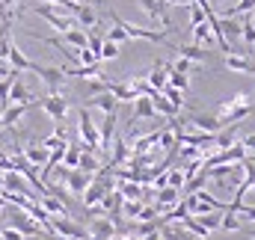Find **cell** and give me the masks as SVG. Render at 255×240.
Segmentation results:
<instances>
[{"label":"cell","mask_w":255,"mask_h":240,"mask_svg":"<svg viewBox=\"0 0 255 240\" xmlns=\"http://www.w3.org/2000/svg\"><path fill=\"white\" fill-rule=\"evenodd\" d=\"M193 68H196V62L184 60V57H178L175 62H169V71H178V74H190Z\"/></svg>","instance_id":"obj_40"},{"label":"cell","mask_w":255,"mask_h":240,"mask_svg":"<svg viewBox=\"0 0 255 240\" xmlns=\"http://www.w3.org/2000/svg\"><path fill=\"white\" fill-rule=\"evenodd\" d=\"M36 107H42L51 119L57 121H65V116H68V98L65 95H60V92H48V95H42V98H36Z\"/></svg>","instance_id":"obj_3"},{"label":"cell","mask_w":255,"mask_h":240,"mask_svg":"<svg viewBox=\"0 0 255 240\" xmlns=\"http://www.w3.org/2000/svg\"><path fill=\"white\" fill-rule=\"evenodd\" d=\"M160 95H163V98H166V101H169V104H172L175 110H181V107H184V92H181V89L163 86V89H160Z\"/></svg>","instance_id":"obj_36"},{"label":"cell","mask_w":255,"mask_h":240,"mask_svg":"<svg viewBox=\"0 0 255 240\" xmlns=\"http://www.w3.org/2000/svg\"><path fill=\"white\" fill-rule=\"evenodd\" d=\"M255 9V0H235V6H229L223 15L226 18H241V15H250Z\"/></svg>","instance_id":"obj_34"},{"label":"cell","mask_w":255,"mask_h":240,"mask_svg":"<svg viewBox=\"0 0 255 240\" xmlns=\"http://www.w3.org/2000/svg\"><path fill=\"white\" fill-rule=\"evenodd\" d=\"M166 74H169V62H166V60H154V62H151V71L145 74V80H148V86H151V89H157V92H160V89L166 86Z\"/></svg>","instance_id":"obj_10"},{"label":"cell","mask_w":255,"mask_h":240,"mask_svg":"<svg viewBox=\"0 0 255 240\" xmlns=\"http://www.w3.org/2000/svg\"><path fill=\"white\" fill-rule=\"evenodd\" d=\"M0 190H6V193H21V196H30L24 175H21V172H15V169L3 172V187H0Z\"/></svg>","instance_id":"obj_16"},{"label":"cell","mask_w":255,"mask_h":240,"mask_svg":"<svg viewBox=\"0 0 255 240\" xmlns=\"http://www.w3.org/2000/svg\"><path fill=\"white\" fill-rule=\"evenodd\" d=\"M74 18H77V24H80V27H89V30H92V27H98V12H95L89 3H80V6L74 9Z\"/></svg>","instance_id":"obj_24"},{"label":"cell","mask_w":255,"mask_h":240,"mask_svg":"<svg viewBox=\"0 0 255 240\" xmlns=\"http://www.w3.org/2000/svg\"><path fill=\"white\" fill-rule=\"evenodd\" d=\"M30 107H36V104H9V107H3V113H0V127H15L18 121L27 116Z\"/></svg>","instance_id":"obj_9"},{"label":"cell","mask_w":255,"mask_h":240,"mask_svg":"<svg viewBox=\"0 0 255 240\" xmlns=\"http://www.w3.org/2000/svg\"><path fill=\"white\" fill-rule=\"evenodd\" d=\"M241 145L247 148V154H255V133H247V136H241Z\"/></svg>","instance_id":"obj_47"},{"label":"cell","mask_w":255,"mask_h":240,"mask_svg":"<svg viewBox=\"0 0 255 240\" xmlns=\"http://www.w3.org/2000/svg\"><path fill=\"white\" fill-rule=\"evenodd\" d=\"M42 238H45V235H36V238H27V240H42Z\"/></svg>","instance_id":"obj_54"},{"label":"cell","mask_w":255,"mask_h":240,"mask_svg":"<svg viewBox=\"0 0 255 240\" xmlns=\"http://www.w3.org/2000/svg\"><path fill=\"white\" fill-rule=\"evenodd\" d=\"M139 205H142V202H125V217L136 220V214H139Z\"/></svg>","instance_id":"obj_48"},{"label":"cell","mask_w":255,"mask_h":240,"mask_svg":"<svg viewBox=\"0 0 255 240\" xmlns=\"http://www.w3.org/2000/svg\"><path fill=\"white\" fill-rule=\"evenodd\" d=\"M244 21H241V39L250 45V48H255V27H253V21H250V15H241Z\"/></svg>","instance_id":"obj_38"},{"label":"cell","mask_w":255,"mask_h":240,"mask_svg":"<svg viewBox=\"0 0 255 240\" xmlns=\"http://www.w3.org/2000/svg\"><path fill=\"white\" fill-rule=\"evenodd\" d=\"M6 62H9V65H12L15 71H30V65H33V60H27V57H24V51H21V48H18L15 42L9 45V54H6Z\"/></svg>","instance_id":"obj_23"},{"label":"cell","mask_w":255,"mask_h":240,"mask_svg":"<svg viewBox=\"0 0 255 240\" xmlns=\"http://www.w3.org/2000/svg\"><path fill=\"white\" fill-rule=\"evenodd\" d=\"M166 86L187 92V89H190V74H178V71H169V74H166Z\"/></svg>","instance_id":"obj_35"},{"label":"cell","mask_w":255,"mask_h":240,"mask_svg":"<svg viewBox=\"0 0 255 240\" xmlns=\"http://www.w3.org/2000/svg\"><path fill=\"white\" fill-rule=\"evenodd\" d=\"M83 107H86V110L95 107V110H101V113H116V110H119V101H116L110 92H98V95H89V98L83 101Z\"/></svg>","instance_id":"obj_8"},{"label":"cell","mask_w":255,"mask_h":240,"mask_svg":"<svg viewBox=\"0 0 255 240\" xmlns=\"http://www.w3.org/2000/svg\"><path fill=\"white\" fill-rule=\"evenodd\" d=\"M166 187H175V190H181V187H184V175H181V169L166 172Z\"/></svg>","instance_id":"obj_43"},{"label":"cell","mask_w":255,"mask_h":240,"mask_svg":"<svg viewBox=\"0 0 255 240\" xmlns=\"http://www.w3.org/2000/svg\"><path fill=\"white\" fill-rule=\"evenodd\" d=\"M175 51H178V57H184V60L196 62V65L208 60V51H205V48H199V45H178Z\"/></svg>","instance_id":"obj_27"},{"label":"cell","mask_w":255,"mask_h":240,"mask_svg":"<svg viewBox=\"0 0 255 240\" xmlns=\"http://www.w3.org/2000/svg\"><path fill=\"white\" fill-rule=\"evenodd\" d=\"M30 71H33V74H36V77H39L51 92H57V89L65 83V74H63V68H60V65H39V62H33V65H30Z\"/></svg>","instance_id":"obj_7"},{"label":"cell","mask_w":255,"mask_h":240,"mask_svg":"<svg viewBox=\"0 0 255 240\" xmlns=\"http://www.w3.org/2000/svg\"><path fill=\"white\" fill-rule=\"evenodd\" d=\"M113 235H116V223L110 217H95L92 220V232H89L92 240H110Z\"/></svg>","instance_id":"obj_15"},{"label":"cell","mask_w":255,"mask_h":240,"mask_svg":"<svg viewBox=\"0 0 255 240\" xmlns=\"http://www.w3.org/2000/svg\"><path fill=\"white\" fill-rule=\"evenodd\" d=\"M122 30L128 33V39H142V42H154V45H160V42H166V33H160V30H145V27H136V24H130L125 18H119L116 12L110 15Z\"/></svg>","instance_id":"obj_5"},{"label":"cell","mask_w":255,"mask_h":240,"mask_svg":"<svg viewBox=\"0 0 255 240\" xmlns=\"http://www.w3.org/2000/svg\"><path fill=\"white\" fill-rule=\"evenodd\" d=\"M48 229L57 232V238H63V240H92L89 238V229H83L71 217H51L48 220Z\"/></svg>","instance_id":"obj_2"},{"label":"cell","mask_w":255,"mask_h":240,"mask_svg":"<svg viewBox=\"0 0 255 240\" xmlns=\"http://www.w3.org/2000/svg\"><path fill=\"white\" fill-rule=\"evenodd\" d=\"M151 104H154V113H160V116H166V119H175V116H178V110H175V107H172L160 92H154V95H151Z\"/></svg>","instance_id":"obj_32"},{"label":"cell","mask_w":255,"mask_h":240,"mask_svg":"<svg viewBox=\"0 0 255 240\" xmlns=\"http://www.w3.org/2000/svg\"><path fill=\"white\" fill-rule=\"evenodd\" d=\"M208 6H211V9H214V6H220V0H208Z\"/></svg>","instance_id":"obj_51"},{"label":"cell","mask_w":255,"mask_h":240,"mask_svg":"<svg viewBox=\"0 0 255 240\" xmlns=\"http://www.w3.org/2000/svg\"><path fill=\"white\" fill-rule=\"evenodd\" d=\"M63 184H68V190L71 193H77V196H83V190L92 184V175H86V172H80V169H71L68 175H65Z\"/></svg>","instance_id":"obj_19"},{"label":"cell","mask_w":255,"mask_h":240,"mask_svg":"<svg viewBox=\"0 0 255 240\" xmlns=\"http://www.w3.org/2000/svg\"><path fill=\"white\" fill-rule=\"evenodd\" d=\"M33 12H36L39 18H45L57 33H65V30H71V27H74V21H71L68 15H60V12H57V6H51V3H45V0H42V3H36V6H33Z\"/></svg>","instance_id":"obj_6"},{"label":"cell","mask_w":255,"mask_h":240,"mask_svg":"<svg viewBox=\"0 0 255 240\" xmlns=\"http://www.w3.org/2000/svg\"><path fill=\"white\" fill-rule=\"evenodd\" d=\"M116 113H104V124L98 127V148H104V151H110V145H113V130H116Z\"/></svg>","instance_id":"obj_11"},{"label":"cell","mask_w":255,"mask_h":240,"mask_svg":"<svg viewBox=\"0 0 255 240\" xmlns=\"http://www.w3.org/2000/svg\"><path fill=\"white\" fill-rule=\"evenodd\" d=\"M60 145H65V139H60L57 133H51V136L42 139V148H48V151H54V148H60Z\"/></svg>","instance_id":"obj_45"},{"label":"cell","mask_w":255,"mask_h":240,"mask_svg":"<svg viewBox=\"0 0 255 240\" xmlns=\"http://www.w3.org/2000/svg\"><path fill=\"white\" fill-rule=\"evenodd\" d=\"M86 39H89V33L86 30H80V27H71V30H65L63 33V42L68 45V48H86Z\"/></svg>","instance_id":"obj_26"},{"label":"cell","mask_w":255,"mask_h":240,"mask_svg":"<svg viewBox=\"0 0 255 240\" xmlns=\"http://www.w3.org/2000/svg\"><path fill=\"white\" fill-rule=\"evenodd\" d=\"M104 39H107V42H116V45H125V42H128V33L119 27V24H116V21H113V27L107 30V36H104Z\"/></svg>","instance_id":"obj_39"},{"label":"cell","mask_w":255,"mask_h":240,"mask_svg":"<svg viewBox=\"0 0 255 240\" xmlns=\"http://www.w3.org/2000/svg\"><path fill=\"white\" fill-rule=\"evenodd\" d=\"M104 193H110V190H107L104 184L92 181V184H89V187L83 190V205H86V208H95V205H98V202L104 199Z\"/></svg>","instance_id":"obj_25"},{"label":"cell","mask_w":255,"mask_h":240,"mask_svg":"<svg viewBox=\"0 0 255 240\" xmlns=\"http://www.w3.org/2000/svg\"><path fill=\"white\" fill-rule=\"evenodd\" d=\"M241 232H244V235H250V238L255 240V226H253V229H247V223H244V229H241Z\"/></svg>","instance_id":"obj_49"},{"label":"cell","mask_w":255,"mask_h":240,"mask_svg":"<svg viewBox=\"0 0 255 240\" xmlns=\"http://www.w3.org/2000/svg\"><path fill=\"white\" fill-rule=\"evenodd\" d=\"M238 217H241V223H250V226H255V205H244Z\"/></svg>","instance_id":"obj_44"},{"label":"cell","mask_w":255,"mask_h":240,"mask_svg":"<svg viewBox=\"0 0 255 240\" xmlns=\"http://www.w3.org/2000/svg\"><path fill=\"white\" fill-rule=\"evenodd\" d=\"M142 9H145V15L154 21V24H166L169 27V18H166V0H136Z\"/></svg>","instance_id":"obj_13"},{"label":"cell","mask_w":255,"mask_h":240,"mask_svg":"<svg viewBox=\"0 0 255 240\" xmlns=\"http://www.w3.org/2000/svg\"><path fill=\"white\" fill-rule=\"evenodd\" d=\"M253 77H255V74H253Z\"/></svg>","instance_id":"obj_55"},{"label":"cell","mask_w":255,"mask_h":240,"mask_svg":"<svg viewBox=\"0 0 255 240\" xmlns=\"http://www.w3.org/2000/svg\"><path fill=\"white\" fill-rule=\"evenodd\" d=\"M0 240H27L18 229H12V226H6V229H0Z\"/></svg>","instance_id":"obj_46"},{"label":"cell","mask_w":255,"mask_h":240,"mask_svg":"<svg viewBox=\"0 0 255 240\" xmlns=\"http://www.w3.org/2000/svg\"><path fill=\"white\" fill-rule=\"evenodd\" d=\"M241 229H244L241 217L232 214V211H223V217H220V232H226V235H238Z\"/></svg>","instance_id":"obj_29"},{"label":"cell","mask_w":255,"mask_h":240,"mask_svg":"<svg viewBox=\"0 0 255 240\" xmlns=\"http://www.w3.org/2000/svg\"><path fill=\"white\" fill-rule=\"evenodd\" d=\"M21 154H24V157H27V163H33L36 169H39V166H45V160H48V148H42V145H27Z\"/></svg>","instance_id":"obj_30"},{"label":"cell","mask_w":255,"mask_h":240,"mask_svg":"<svg viewBox=\"0 0 255 240\" xmlns=\"http://www.w3.org/2000/svg\"><path fill=\"white\" fill-rule=\"evenodd\" d=\"M244 181H247V178H244ZM247 184H250V190H255V178H253V181H247Z\"/></svg>","instance_id":"obj_52"},{"label":"cell","mask_w":255,"mask_h":240,"mask_svg":"<svg viewBox=\"0 0 255 240\" xmlns=\"http://www.w3.org/2000/svg\"><path fill=\"white\" fill-rule=\"evenodd\" d=\"M223 65L229 71H238V74H255V62L247 60V57H241V54H226Z\"/></svg>","instance_id":"obj_18"},{"label":"cell","mask_w":255,"mask_h":240,"mask_svg":"<svg viewBox=\"0 0 255 240\" xmlns=\"http://www.w3.org/2000/svg\"><path fill=\"white\" fill-rule=\"evenodd\" d=\"M116 57H119V45L104 39V45H101V62L104 60H116Z\"/></svg>","instance_id":"obj_41"},{"label":"cell","mask_w":255,"mask_h":240,"mask_svg":"<svg viewBox=\"0 0 255 240\" xmlns=\"http://www.w3.org/2000/svg\"><path fill=\"white\" fill-rule=\"evenodd\" d=\"M220 217H223V211H208V214H199L196 223L211 235V232H220Z\"/></svg>","instance_id":"obj_31"},{"label":"cell","mask_w":255,"mask_h":240,"mask_svg":"<svg viewBox=\"0 0 255 240\" xmlns=\"http://www.w3.org/2000/svg\"><path fill=\"white\" fill-rule=\"evenodd\" d=\"M139 240H160V235H157V232H151V235H145V238H139Z\"/></svg>","instance_id":"obj_50"},{"label":"cell","mask_w":255,"mask_h":240,"mask_svg":"<svg viewBox=\"0 0 255 240\" xmlns=\"http://www.w3.org/2000/svg\"><path fill=\"white\" fill-rule=\"evenodd\" d=\"M193 45H199V48H205V45H217L214 27H211L208 21H202V24H196V27H193Z\"/></svg>","instance_id":"obj_20"},{"label":"cell","mask_w":255,"mask_h":240,"mask_svg":"<svg viewBox=\"0 0 255 240\" xmlns=\"http://www.w3.org/2000/svg\"><path fill=\"white\" fill-rule=\"evenodd\" d=\"M187 9H190V27H196V24H202V21H208V12H205L202 6H196V3H190Z\"/></svg>","instance_id":"obj_42"},{"label":"cell","mask_w":255,"mask_h":240,"mask_svg":"<svg viewBox=\"0 0 255 240\" xmlns=\"http://www.w3.org/2000/svg\"><path fill=\"white\" fill-rule=\"evenodd\" d=\"M80 151H83V145H80V142H68V145H65V151H63V166H68V169H77Z\"/></svg>","instance_id":"obj_33"},{"label":"cell","mask_w":255,"mask_h":240,"mask_svg":"<svg viewBox=\"0 0 255 240\" xmlns=\"http://www.w3.org/2000/svg\"><path fill=\"white\" fill-rule=\"evenodd\" d=\"M130 104H133V119H154V116H157L148 95H136Z\"/></svg>","instance_id":"obj_22"},{"label":"cell","mask_w":255,"mask_h":240,"mask_svg":"<svg viewBox=\"0 0 255 240\" xmlns=\"http://www.w3.org/2000/svg\"><path fill=\"white\" fill-rule=\"evenodd\" d=\"M77 169L80 172H86V175H95L98 169H101V163H98V157H95V151H80V160H77Z\"/></svg>","instance_id":"obj_28"},{"label":"cell","mask_w":255,"mask_h":240,"mask_svg":"<svg viewBox=\"0 0 255 240\" xmlns=\"http://www.w3.org/2000/svg\"><path fill=\"white\" fill-rule=\"evenodd\" d=\"M128 154H130V148H128L125 136H113V145H110V166H113V169L122 166L128 160Z\"/></svg>","instance_id":"obj_21"},{"label":"cell","mask_w":255,"mask_h":240,"mask_svg":"<svg viewBox=\"0 0 255 240\" xmlns=\"http://www.w3.org/2000/svg\"><path fill=\"white\" fill-rule=\"evenodd\" d=\"M36 202L42 205V211H45L48 217H68V205H65V202H60L57 196H51V193H42Z\"/></svg>","instance_id":"obj_14"},{"label":"cell","mask_w":255,"mask_h":240,"mask_svg":"<svg viewBox=\"0 0 255 240\" xmlns=\"http://www.w3.org/2000/svg\"><path fill=\"white\" fill-rule=\"evenodd\" d=\"M77 133H80V145L86 151H95L98 148V127H95V121L89 119V110L86 107H80V113H77Z\"/></svg>","instance_id":"obj_4"},{"label":"cell","mask_w":255,"mask_h":240,"mask_svg":"<svg viewBox=\"0 0 255 240\" xmlns=\"http://www.w3.org/2000/svg\"><path fill=\"white\" fill-rule=\"evenodd\" d=\"M250 21H253V27H255V9H253V12H250Z\"/></svg>","instance_id":"obj_53"},{"label":"cell","mask_w":255,"mask_h":240,"mask_svg":"<svg viewBox=\"0 0 255 240\" xmlns=\"http://www.w3.org/2000/svg\"><path fill=\"white\" fill-rule=\"evenodd\" d=\"M9 104H36L33 92L27 89V83H24L21 77H15L12 86H9ZM9 104H6V107H9Z\"/></svg>","instance_id":"obj_12"},{"label":"cell","mask_w":255,"mask_h":240,"mask_svg":"<svg viewBox=\"0 0 255 240\" xmlns=\"http://www.w3.org/2000/svg\"><path fill=\"white\" fill-rule=\"evenodd\" d=\"M255 110V98L250 92H235L232 98H226V101H220L217 104V119L223 127H229V124H238V121H244L247 116H253Z\"/></svg>","instance_id":"obj_1"},{"label":"cell","mask_w":255,"mask_h":240,"mask_svg":"<svg viewBox=\"0 0 255 240\" xmlns=\"http://www.w3.org/2000/svg\"><path fill=\"white\" fill-rule=\"evenodd\" d=\"M190 124H196L199 130H205V133H217V130H223V124H220V119L214 116V113H193Z\"/></svg>","instance_id":"obj_17"},{"label":"cell","mask_w":255,"mask_h":240,"mask_svg":"<svg viewBox=\"0 0 255 240\" xmlns=\"http://www.w3.org/2000/svg\"><path fill=\"white\" fill-rule=\"evenodd\" d=\"M9 18L0 24V60H6V54H9V45H12V36H9Z\"/></svg>","instance_id":"obj_37"}]
</instances>
